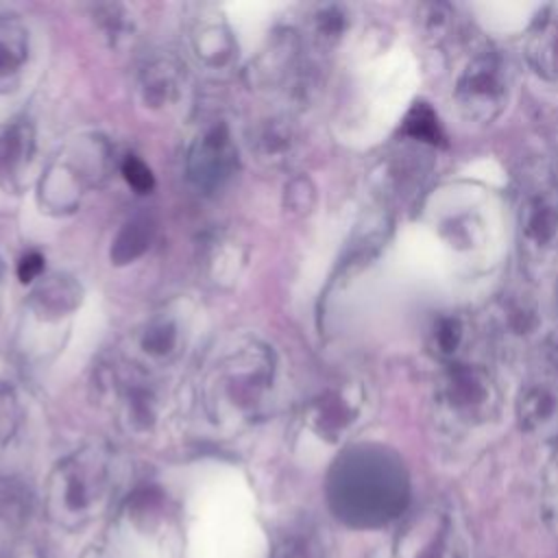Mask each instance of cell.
<instances>
[{
    "mask_svg": "<svg viewBox=\"0 0 558 558\" xmlns=\"http://www.w3.org/2000/svg\"><path fill=\"white\" fill-rule=\"evenodd\" d=\"M347 31V13L342 7H325L316 15V33L325 44H336Z\"/></svg>",
    "mask_w": 558,
    "mask_h": 558,
    "instance_id": "cell-27",
    "label": "cell"
},
{
    "mask_svg": "<svg viewBox=\"0 0 558 558\" xmlns=\"http://www.w3.org/2000/svg\"><path fill=\"white\" fill-rule=\"evenodd\" d=\"M541 506H543L545 523L558 536V440L551 445V451L543 466Z\"/></svg>",
    "mask_w": 558,
    "mask_h": 558,
    "instance_id": "cell-25",
    "label": "cell"
},
{
    "mask_svg": "<svg viewBox=\"0 0 558 558\" xmlns=\"http://www.w3.org/2000/svg\"><path fill=\"white\" fill-rule=\"evenodd\" d=\"M120 170H122L124 181H126L135 192L146 194V192H150V190H153V185H155V177H153L150 168H148L140 157L129 155V157L122 161Z\"/></svg>",
    "mask_w": 558,
    "mask_h": 558,
    "instance_id": "cell-28",
    "label": "cell"
},
{
    "mask_svg": "<svg viewBox=\"0 0 558 558\" xmlns=\"http://www.w3.org/2000/svg\"><path fill=\"white\" fill-rule=\"evenodd\" d=\"M517 418L525 434L541 440H558V384L549 379L527 381L517 397Z\"/></svg>",
    "mask_w": 558,
    "mask_h": 558,
    "instance_id": "cell-12",
    "label": "cell"
},
{
    "mask_svg": "<svg viewBox=\"0 0 558 558\" xmlns=\"http://www.w3.org/2000/svg\"><path fill=\"white\" fill-rule=\"evenodd\" d=\"M155 225L148 216H133L126 220L111 242L109 257L116 266H124L142 257L153 242Z\"/></svg>",
    "mask_w": 558,
    "mask_h": 558,
    "instance_id": "cell-21",
    "label": "cell"
},
{
    "mask_svg": "<svg viewBox=\"0 0 558 558\" xmlns=\"http://www.w3.org/2000/svg\"><path fill=\"white\" fill-rule=\"evenodd\" d=\"M432 405L436 427L445 436H477L497 423L501 388L486 366L460 360L442 368Z\"/></svg>",
    "mask_w": 558,
    "mask_h": 558,
    "instance_id": "cell-5",
    "label": "cell"
},
{
    "mask_svg": "<svg viewBox=\"0 0 558 558\" xmlns=\"http://www.w3.org/2000/svg\"><path fill=\"white\" fill-rule=\"evenodd\" d=\"M364 401V390L357 384H344L323 392L312 405L310 418L314 429L327 440H338L360 421Z\"/></svg>",
    "mask_w": 558,
    "mask_h": 558,
    "instance_id": "cell-11",
    "label": "cell"
},
{
    "mask_svg": "<svg viewBox=\"0 0 558 558\" xmlns=\"http://www.w3.org/2000/svg\"><path fill=\"white\" fill-rule=\"evenodd\" d=\"M416 24L421 37L427 41L429 48L438 52L458 50L471 37L460 20V13L453 4L447 2H429L421 4L416 13Z\"/></svg>",
    "mask_w": 558,
    "mask_h": 558,
    "instance_id": "cell-13",
    "label": "cell"
},
{
    "mask_svg": "<svg viewBox=\"0 0 558 558\" xmlns=\"http://www.w3.org/2000/svg\"><path fill=\"white\" fill-rule=\"evenodd\" d=\"M0 286H2V262H0Z\"/></svg>",
    "mask_w": 558,
    "mask_h": 558,
    "instance_id": "cell-32",
    "label": "cell"
},
{
    "mask_svg": "<svg viewBox=\"0 0 558 558\" xmlns=\"http://www.w3.org/2000/svg\"><path fill=\"white\" fill-rule=\"evenodd\" d=\"M116 488L113 451L107 445H85L52 466L44 488L46 517L61 530H83L109 508Z\"/></svg>",
    "mask_w": 558,
    "mask_h": 558,
    "instance_id": "cell-2",
    "label": "cell"
},
{
    "mask_svg": "<svg viewBox=\"0 0 558 558\" xmlns=\"http://www.w3.org/2000/svg\"><path fill=\"white\" fill-rule=\"evenodd\" d=\"M33 510V493L20 477L0 480V530H20Z\"/></svg>",
    "mask_w": 558,
    "mask_h": 558,
    "instance_id": "cell-22",
    "label": "cell"
},
{
    "mask_svg": "<svg viewBox=\"0 0 558 558\" xmlns=\"http://www.w3.org/2000/svg\"><path fill=\"white\" fill-rule=\"evenodd\" d=\"M9 558H44L35 547H22L17 551H13Z\"/></svg>",
    "mask_w": 558,
    "mask_h": 558,
    "instance_id": "cell-31",
    "label": "cell"
},
{
    "mask_svg": "<svg viewBox=\"0 0 558 558\" xmlns=\"http://www.w3.org/2000/svg\"><path fill=\"white\" fill-rule=\"evenodd\" d=\"M517 244L525 272L545 277L558 262V174L545 157H530L517 174Z\"/></svg>",
    "mask_w": 558,
    "mask_h": 558,
    "instance_id": "cell-3",
    "label": "cell"
},
{
    "mask_svg": "<svg viewBox=\"0 0 558 558\" xmlns=\"http://www.w3.org/2000/svg\"><path fill=\"white\" fill-rule=\"evenodd\" d=\"M41 272H44V255L37 251H28L17 262V277L22 283H31V281L39 279Z\"/></svg>",
    "mask_w": 558,
    "mask_h": 558,
    "instance_id": "cell-29",
    "label": "cell"
},
{
    "mask_svg": "<svg viewBox=\"0 0 558 558\" xmlns=\"http://www.w3.org/2000/svg\"><path fill=\"white\" fill-rule=\"evenodd\" d=\"M181 85V68L170 57H159L148 63L142 72V92L144 100L150 107L170 105Z\"/></svg>",
    "mask_w": 558,
    "mask_h": 558,
    "instance_id": "cell-20",
    "label": "cell"
},
{
    "mask_svg": "<svg viewBox=\"0 0 558 558\" xmlns=\"http://www.w3.org/2000/svg\"><path fill=\"white\" fill-rule=\"evenodd\" d=\"M20 425V401L11 386L0 384V453L11 442Z\"/></svg>",
    "mask_w": 558,
    "mask_h": 558,
    "instance_id": "cell-26",
    "label": "cell"
},
{
    "mask_svg": "<svg viewBox=\"0 0 558 558\" xmlns=\"http://www.w3.org/2000/svg\"><path fill=\"white\" fill-rule=\"evenodd\" d=\"M192 41H194L196 54L211 65H220V63L229 61L233 54L231 33L220 20L198 22V26L194 28Z\"/></svg>",
    "mask_w": 558,
    "mask_h": 558,
    "instance_id": "cell-23",
    "label": "cell"
},
{
    "mask_svg": "<svg viewBox=\"0 0 558 558\" xmlns=\"http://www.w3.org/2000/svg\"><path fill=\"white\" fill-rule=\"evenodd\" d=\"M403 133L410 142H414L416 146H438L442 142V129L438 124L436 113L432 111L429 105L425 102H416L405 122H403Z\"/></svg>",
    "mask_w": 558,
    "mask_h": 558,
    "instance_id": "cell-24",
    "label": "cell"
},
{
    "mask_svg": "<svg viewBox=\"0 0 558 558\" xmlns=\"http://www.w3.org/2000/svg\"><path fill=\"white\" fill-rule=\"evenodd\" d=\"M277 558H325L320 547L307 538L290 541L286 547H281Z\"/></svg>",
    "mask_w": 558,
    "mask_h": 558,
    "instance_id": "cell-30",
    "label": "cell"
},
{
    "mask_svg": "<svg viewBox=\"0 0 558 558\" xmlns=\"http://www.w3.org/2000/svg\"><path fill=\"white\" fill-rule=\"evenodd\" d=\"M462 517L447 504H429L397 530L388 558H466Z\"/></svg>",
    "mask_w": 558,
    "mask_h": 558,
    "instance_id": "cell-8",
    "label": "cell"
},
{
    "mask_svg": "<svg viewBox=\"0 0 558 558\" xmlns=\"http://www.w3.org/2000/svg\"><path fill=\"white\" fill-rule=\"evenodd\" d=\"M78 303H81V286L72 277L52 275L31 292L26 310L37 320L48 323V320H61L65 316H72Z\"/></svg>",
    "mask_w": 558,
    "mask_h": 558,
    "instance_id": "cell-16",
    "label": "cell"
},
{
    "mask_svg": "<svg viewBox=\"0 0 558 558\" xmlns=\"http://www.w3.org/2000/svg\"><path fill=\"white\" fill-rule=\"evenodd\" d=\"M327 504L351 527H381L408 506L405 471L384 449L353 447L329 469Z\"/></svg>",
    "mask_w": 558,
    "mask_h": 558,
    "instance_id": "cell-1",
    "label": "cell"
},
{
    "mask_svg": "<svg viewBox=\"0 0 558 558\" xmlns=\"http://www.w3.org/2000/svg\"><path fill=\"white\" fill-rule=\"evenodd\" d=\"M28 61V31L13 15H0V92H11Z\"/></svg>",
    "mask_w": 558,
    "mask_h": 558,
    "instance_id": "cell-18",
    "label": "cell"
},
{
    "mask_svg": "<svg viewBox=\"0 0 558 558\" xmlns=\"http://www.w3.org/2000/svg\"><path fill=\"white\" fill-rule=\"evenodd\" d=\"M453 57L456 72L451 78V102L462 120L488 124L508 107L512 92V72L506 57L490 44L473 37L462 44Z\"/></svg>",
    "mask_w": 558,
    "mask_h": 558,
    "instance_id": "cell-6",
    "label": "cell"
},
{
    "mask_svg": "<svg viewBox=\"0 0 558 558\" xmlns=\"http://www.w3.org/2000/svg\"><path fill=\"white\" fill-rule=\"evenodd\" d=\"M471 340L469 323L458 314H440L434 318L429 333H427V347L429 351L447 366L453 362L464 360V351Z\"/></svg>",
    "mask_w": 558,
    "mask_h": 558,
    "instance_id": "cell-19",
    "label": "cell"
},
{
    "mask_svg": "<svg viewBox=\"0 0 558 558\" xmlns=\"http://www.w3.org/2000/svg\"><path fill=\"white\" fill-rule=\"evenodd\" d=\"M275 377L268 347L240 342L225 351L203 379V403L216 421H248L266 403Z\"/></svg>",
    "mask_w": 558,
    "mask_h": 558,
    "instance_id": "cell-4",
    "label": "cell"
},
{
    "mask_svg": "<svg viewBox=\"0 0 558 558\" xmlns=\"http://www.w3.org/2000/svg\"><path fill=\"white\" fill-rule=\"evenodd\" d=\"M541 310L525 292H512L504 296L490 316V338L508 353H519L534 340L538 342Z\"/></svg>",
    "mask_w": 558,
    "mask_h": 558,
    "instance_id": "cell-10",
    "label": "cell"
},
{
    "mask_svg": "<svg viewBox=\"0 0 558 558\" xmlns=\"http://www.w3.org/2000/svg\"><path fill=\"white\" fill-rule=\"evenodd\" d=\"M35 153V135L28 122H15L0 135V185L17 190Z\"/></svg>",
    "mask_w": 558,
    "mask_h": 558,
    "instance_id": "cell-17",
    "label": "cell"
},
{
    "mask_svg": "<svg viewBox=\"0 0 558 558\" xmlns=\"http://www.w3.org/2000/svg\"><path fill=\"white\" fill-rule=\"evenodd\" d=\"M181 347V329L179 323L166 314L150 318L135 336V351L140 360H131L133 364L148 371L150 366H163L179 355Z\"/></svg>",
    "mask_w": 558,
    "mask_h": 558,
    "instance_id": "cell-14",
    "label": "cell"
},
{
    "mask_svg": "<svg viewBox=\"0 0 558 558\" xmlns=\"http://www.w3.org/2000/svg\"><path fill=\"white\" fill-rule=\"evenodd\" d=\"M107 166V144L102 137H78L65 146L41 177V205L54 211H72L81 196L98 183Z\"/></svg>",
    "mask_w": 558,
    "mask_h": 558,
    "instance_id": "cell-7",
    "label": "cell"
},
{
    "mask_svg": "<svg viewBox=\"0 0 558 558\" xmlns=\"http://www.w3.org/2000/svg\"><path fill=\"white\" fill-rule=\"evenodd\" d=\"M525 54L538 76L558 83V4L547 7L530 28Z\"/></svg>",
    "mask_w": 558,
    "mask_h": 558,
    "instance_id": "cell-15",
    "label": "cell"
},
{
    "mask_svg": "<svg viewBox=\"0 0 558 558\" xmlns=\"http://www.w3.org/2000/svg\"><path fill=\"white\" fill-rule=\"evenodd\" d=\"M190 181L203 192L220 190L238 170V148L225 122L205 126L185 159Z\"/></svg>",
    "mask_w": 558,
    "mask_h": 558,
    "instance_id": "cell-9",
    "label": "cell"
}]
</instances>
